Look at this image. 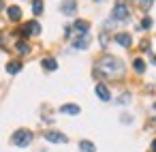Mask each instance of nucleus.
Instances as JSON below:
<instances>
[{
	"label": "nucleus",
	"instance_id": "f3484780",
	"mask_svg": "<svg viewBox=\"0 0 156 152\" xmlns=\"http://www.w3.org/2000/svg\"><path fill=\"white\" fill-rule=\"evenodd\" d=\"M17 52L26 56V54L30 52V45H28V43H24V41H20V43H17Z\"/></svg>",
	"mask_w": 156,
	"mask_h": 152
},
{
	"label": "nucleus",
	"instance_id": "7ed1b4c3",
	"mask_svg": "<svg viewBox=\"0 0 156 152\" xmlns=\"http://www.w3.org/2000/svg\"><path fill=\"white\" fill-rule=\"evenodd\" d=\"M111 15H113V20H115V22H128V17H130V11H128V7H126L124 2H118V5L113 7Z\"/></svg>",
	"mask_w": 156,
	"mask_h": 152
},
{
	"label": "nucleus",
	"instance_id": "39448f33",
	"mask_svg": "<svg viewBox=\"0 0 156 152\" xmlns=\"http://www.w3.org/2000/svg\"><path fill=\"white\" fill-rule=\"evenodd\" d=\"M41 32V26L37 24V22H28L24 28H22V34L24 37H28V34H39Z\"/></svg>",
	"mask_w": 156,
	"mask_h": 152
},
{
	"label": "nucleus",
	"instance_id": "f8f14e48",
	"mask_svg": "<svg viewBox=\"0 0 156 152\" xmlns=\"http://www.w3.org/2000/svg\"><path fill=\"white\" fill-rule=\"evenodd\" d=\"M60 111H62V114H71V116H77V114H79V107H77L75 103H66V105H62V107H60Z\"/></svg>",
	"mask_w": 156,
	"mask_h": 152
},
{
	"label": "nucleus",
	"instance_id": "aec40b11",
	"mask_svg": "<svg viewBox=\"0 0 156 152\" xmlns=\"http://www.w3.org/2000/svg\"><path fill=\"white\" fill-rule=\"evenodd\" d=\"M152 26V20L150 17H143V22H141V28H150Z\"/></svg>",
	"mask_w": 156,
	"mask_h": 152
},
{
	"label": "nucleus",
	"instance_id": "dca6fc26",
	"mask_svg": "<svg viewBox=\"0 0 156 152\" xmlns=\"http://www.w3.org/2000/svg\"><path fill=\"white\" fill-rule=\"evenodd\" d=\"M32 13L34 15H41L43 13V2H41V0H34V2H32Z\"/></svg>",
	"mask_w": 156,
	"mask_h": 152
},
{
	"label": "nucleus",
	"instance_id": "4468645a",
	"mask_svg": "<svg viewBox=\"0 0 156 152\" xmlns=\"http://www.w3.org/2000/svg\"><path fill=\"white\" fill-rule=\"evenodd\" d=\"M43 69H45V71H56V69H58V62H56L54 58H45V60H43Z\"/></svg>",
	"mask_w": 156,
	"mask_h": 152
},
{
	"label": "nucleus",
	"instance_id": "6ab92c4d",
	"mask_svg": "<svg viewBox=\"0 0 156 152\" xmlns=\"http://www.w3.org/2000/svg\"><path fill=\"white\" fill-rule=\"evenodd\" d=\"M135 2H137L139 7H143V9H150V7L154 5V0H135Z\"/></svg>",
	"mask_w": 156,
	"mask_h": 152
},
{
	"label": "nucleus",
	"instance_id": "20e7f679",
	"mask_svg": "<svg viewBox=\"0 0 156 152\" xmlns=\"http://www.w3.org/2000/svg\"><path fill=\"white\" fill-rule=\"evenodd\" d=\"M45 139L51 141V143H66V135L64 133H58V131H45Z\"/></svg>",
	"mask_w": 156,
	"mask_h": 152
},
{
	"label": "nucleus",
	"instance_id": "b1692460",
	"mask_svg": "<svg viewBox=\"0 0 156 152\" xmlns=\"http://www.w3.org/2000/svg\"><path fill=\"white\" fill-rule=\"evenodd\" d=\"M96 2H101V0H96Z\"/></svg>",
	"mask_w": 156,
	"mask_h": 152
},
{
	"label": "nucleus",
	"instance_id": "f257e3e1",
	"mask_svg": "<svg viewBox=\"0 0 156 152\" xmlns=\"http://www.w3.org/2000/svg\"><path fill=\"white\" fill-rule=\"evenodd\" d=\"M124 73V62L115 56H105L98 62L96 75H107V77H122Z\"/></svg>",
	"mask_w": 156,
	"mask_h": 152
},
{
	"label": "nucleus",
	"instance_id": "9b49d317",
	"mask_svg": "<svg viewBox=\"0 0 156 152\" xmlns=\"http://www.w3.org/2000/svg\"><path fill=\"white\" fill-rule=\"evenodd\" d=\"M115 41H118V45H122V47H130V45H133L130 34H126V32H120V34L115 37Z\"/></svg>",
	"mask_w": 156,
	"mask_h": 152
},
{
	"label": "nucleus",
	"instance_id": "2eb2a0df",
	"mask_svg": "<svg viewBox=\"0 0 156 152\" xmlns=\"http://www.w3.org/2000/svg\"><path fill=\"white\" fill-rule=\"evenodd\" d=\"M79 150H81V152H96V148H94L92 141H81V143H79Z\"/></svg>",
	"mask_w": 156,
	"mask_h": 152
},
{
	"label": "nucleus",
	"instance_id": "9d476101",
	"mask_svg": "<svg viewBox=\"0 0 156 152\" xmlns=\"http://www.w3.org/2000/svg\"><path fill=\"white\" fill-rule=\"evenodd\" d=\"M73 28H75V32H79V34H88V30H90V24H88L86 20H77Z\"/></svg>",
	"mask_w": 156,
	"mask_h": 152
},
{
	"label": "nucleus",
	"instance_id": "f03ea898",
	"mask_svg": "<svg viewBox=\"0 0 156 152\" xmlns=\"http://www.w3.org/2000/svg\"><path fill=\"white\" fill-rule=\"evenodd\" d=\"M30 141H32V133H30V131H26V128H20V131L13 135V143H15V146H20V148L30 146Z\"/></svg>",
	"mask_w": 156,
	"mask_h": 152
},
{
	"label": "nucleus",
	"instance_id": "423d86ee",
	"mask_svg": "<svg viewBox=\"0 0 156 152\" xmlns=\"http://www.w3.org/2000/svg\"><path fill=\"white\" fill-rule=\"evenodd\" d=\"M60 11H62L64 15H73V13L77 11L75 0H64V2H62V7H60Z\"/></svg>",
	"mask_w": 156,
	"mask_h": 152
},
{
	"label": "nucleus",
	"instance_id": "4be33fe9",
	"mask_svg": "<svg viewBox=\"0 0 156 152\" xmlns=\"http://www.w3.org/2000/svg\"><path fill=\"white\" fill-rule=\"evenodd\" d=\"M152 64H156V56H152Z\"/></svg>",
	"mask_w": 156,
	"mask_h": 152
},
{
	"label": "nucleus",
	"instance_id": "1a4fd4ad",
	"mask_svg": "<svg viewBox=\"0 0 156 152\" xmlns=\"http://www.w3.org/2000/svg\"><path fill=\"white\" fill-rule=\"evenodd\" d=\"M7 15H9L11 22H20V20H22V9H20V7H9V9H7Z\"/></svg>",
	"mask_w": 156,
	"mask_h": 152
},
{
	"label": "nucleus",
	"instance_id": "ddd939ff",
	"mask_svg": "<svg viewBox=\"0 0 156 152\" xmlns=\"http://www.w3.org/2000/svg\"><path fill=\"white\" fill-rule=\"evenodd\" d=\"M7 71H9L11 75L20 73V71H22V62H20V60H13V62H9V64H7Z\"/></svg>",
	"mask_w": 156,
	"mask_h": 152
},
{
	"label": "nucleus",
	"instance_id": "5701e85b",
	"mask_svg": "<svg viewBox=\"0 0 156 152\" xmlns=\"http://www.w3.org/2000/svg\"><path fill=\"white\" fill-rule=\"evenodd\" d=\"M0 9H2V0H0Z\"/></svg>",
	"mask_w": 156,
	"mask_h": 152
},
{
	"label": "nucleus",
	"instance_id": "393cba45",
	"mask_svg": "<svg viewBox=\"0 0 156 152\" xmlns=\"http://www.w3.org/2000/svg\"><path fill=\"white\" fill-rule=\"evenodd\" d=\"M154 107H156V105H154Z\"/></svg>",
	"mask_w": 156,
	"mask_h": 152
},
{
	"label": "nucleus",
	"instance_id": "a211bd4d",
	"mask_svg": "<svg viewBox=\"0 0 156 152\" xmlns=\"http://www.w3.org/2000/svg\"><path fill=\"white\" fill-rule=\"evenodd\" d=\"M133 67H135V71H137V73H143V71H145V62H143V60H139V58L133 62Z\"/></svg>",
	"mask_w": 156,
	"mask_h": 152
},
{
	"label": "nucleus",
	"instance_id": "412c9836",
	"mask_svg": "<svg viewBox=\"0 0 156 152\" xmlns=\"http://www.w3.org/2000/svg\"><path fill=\"white\" fill-rule=\"evenodd\" d=\"M152 152H156V139H154V143H152Z\"/></svg>",
	"mask_w": 156,
	"mask_h": 152
},
{
	"label": "nucleus",
	"instance_id": "6e6552de",
	"mask_svg": "<svg viewBox=\"0 0 156 152\" xmlns=\"http://www.w3.org/2000/svg\"><path fill=\"white\" fill-rule=\"evenodd\" d=\"M96 96L103 99V101H109V99H111V92H109V88H107L105 84H98V86H96Z\"/></svg>",
	"mask_w": 156,
	"mask_h": 152
},
{
	"label": "nucleus",
	"instance_id": "0eeeda50",
	"mask_svg": "<svg viewBox=\"0 0 156 152\" xmlns=\"http://www.w3.org/2000/svg\"><path fill=\"white\" fill-rule=\"evenodd\" d=\"M90 45V39H88V34H79L75 41H73V47L75 49H86Z\"/></svg>",
	"mask_w": 156,
	"mask_h": 152
}]
</instances>
